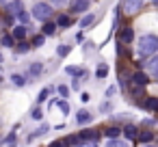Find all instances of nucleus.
<instances>
[{"instance_id": "f257e3e1", "label": "nucleus", "mask_w": 158, "mask_h": 147, "mask_svg": "<svg viewBox=\"0 0 158 147\" xmlns=\"http://www.w3.org/2000/svg\"><path fill=\"white\" fill-rule=\"evenodd\" d=\"M158 50V37L156 35H143L139 39V54L141 56H152Z\"/></svg>"}, {"instance_id": "f03ea898", "label": "nucleus", "mask_w": 158, "mask_h": 147, "mask_svg": "<svg viewBox=\"0 0 158 147\" xmlns=\"http://www.w3.org/2000/svg\"><path fill=\"white\" fill-rule=\"evenodd\" d=\"M52 15V5L50 2H35L33 7V18L39 20V22H48Z\"/></svg>"}, {"instance_id": "7ed1b4c3", "label": "nucleus", "mask_w": 158, "mask_h": 147, "mask_svg": "<svg viewBox=\"0 0 158 147\" xmlns=\"http://www.w3.org/2000/svg\"><path fill=\"white\" fill-rule=\"evenodd\" d=\"M143 7V0H123V11L128 15H134L136 11H141Z\"/></svg>"}, {"instance_id": "20e7f679", "label": "nucleus", "mask_w": 158, "mask_h": 147, "mask_svg": "<svg viewBox=\"0 0 158 147\" xmlns=\"http://www.w3.org/2000/svg\"><path fill=\"white\" fill-rule=\"evenodd\" d=\"M91 7V0H72V13H85Z\"/></svg>"}, {"instance_id": "39448f33", "label": "nucleus", "mask_w": 158, "mask_h": 147, "mask_svg": "<svg viewBox=\"0 0 158 147\" xmlns=\"http://www.w3.org/2000/svg\"><path fill=\"white\" fill-rule=\"evenodd\" d=\"M7 11L11 15H15V13L24 11V2H22V0H11V2H7Z\"/></svg>"}, {"instance_id": "423d86ee", "label": "nucleus", "mask_w": 158, "mask_h": 147, "mask_svg": "<svg viewBox=\"0 0 158 147\" xmlns=\"http://www.w3.org/2000/svg\"><path fill=\"white\" fill-rule=\"evenodd\" d=\"M132 82H134L136 87H145V84H149V76L143 74V71H136V74L132 76Z\"/></svg>"}, {"instance_id": "0eeeda50", "label": "nucleus", "mask_w": 158, "mask_h": 147, "mask_svg": "<svg viewBox=\"0 0 158 147\" xmlns=\"http://www.w3.org/2000/svg\"><path fill=\"white\" fill-rule=\"evenodd\" d=\"M91 119H93V115H91L89 110H85V108H82V110H78V115H76V121H78L80 125H85V123H89Z\"/></svg>"}, {"instance_id": "6e6552de", "label": "nucleus", "mask_w": 158, "mask_h": 147, "mask_svg": "<svg viewBox=\"0 0 158 147\" xmlns=\"http://www.w3.org/2000/svg\"><path fill=\"white\" fill-rule=\"evenodd\" d=\"M11 37H13V39H24V37H26V26H24V24H18V26L13 28Z\"/></svg>"}, {"instance_id": "1a4fd4ad", "label": "nucleus", "mask_w": 158, "mask_h": 147, "mask_svg": "<svg viewBox=\"0 0 158 147\" xmlns=\"http://www.w3.org/2000/svg\"><path fill=\"white\" fill-rule=\"evenodd\" d=\"M119 134H121V128H119V125H110V128L104 130V136H106V138H117Z\"/></svg>"}, {"instance_id": "9d476101", "label": "nucleus", "mask_w": 158, "mask_h": 147, "mask_svg": "<svg viewBox=\"0 0 158 147\" xmlns=\"http://www.w3.org/2000/svg\"><path fill=\"white\" fill-rule=\"evenodd\" d=\"M121 132H123V134H126V138H130V141H134V138H136V134H139L136 125H126V128H121Z\"/></svg>"}, {"instance_id": "9b49d317", "label": "nucleus", "mask_w": 158, "mask_h": 147, "mask_svg": "<svg viewBox=\"0 0 158 147\" xmlns=\"http://www.w3.org/2000/svg\"><path fill=\"white\" fill-rule=\"evenodd\" d=\"M136 138H139L143 145H145V143H152V141H154V132H149V130H145V132H139V134H136Z\"/></svg>"}, {"instance_id": "f8f14e48", "label": "nucleus", "mask_w": 158, "mask_h": 147, "mask_svg": "<svg viewBox=\"0 0 158 147\" xmlns=\"http://www.w3.org/2000/svg\"><path fill=\"white\" fill-rule=\"evenodd\" d=\"M132 39H134V33H132V28H130V26H123V31H121V41L130 43Z\"/></svg>"}, {"instance_id": "ddd939ff", "label": "nucleus", "mask_w": 158, "mask_h": 147, "mask_svg": "<svg viewBox=\"0 0 158 147\" xmlns=\"http://www.w3.org/2000/svg\"><path fill=\"white\" fill-rule=\"evenodd\" d=\"M28 50H31V43H26L24 39H20V43L15 46V52H18V54H26Z\"/></svg>"}, {"instance_id": "4468645a", "label": "nucleus", "mask_w": 158, "mask_h": 147, "mask_svg": "<svg viewBox=\"0 0 158 147\" xmlns=\"http://www.w3.org/2000/svg\"><path fill=\"white\" fill-rule=\"evenodd\" d=\"M54 24H56V26H61V28H65V26H69V24H72V20H69V15H59Z\"/></svg>"}, {"instance_id": "2eb2a0df", "label": "nucleus", "mask_w": 158, "mask_h": 147, "mask_svg": "<svg viewBox=\"0 0 158 147\" xmlns=\"http://www.w3.org/2000/svg\"><path fill=\"white\" fill-rule=\"evenodd\" d=\"M56 28H59V26H56L54 22H46V24H44V35H54Z\"/></svg>"}, {"instance_id": "dca6fc26", "label": "nucleus", "mask_w": 158, "mask_h": 147, "mask_svg": "<svg viewBox=\"0 0 158 147\" xmlns=\"http://www.w3.org/2000/svg\"><path fill=\"white\" fill-rule=\"evenodd\" d=\"M46 132H48V125H46V123H44V125H39V128H37V130H35V134H31V136H28V141H35V138H37V136H44V134H46Z\"/></svg>"}, {"instance_id": "f3484780", "label": "nucleus", "mask_w": 158, "mask_h": 147, "mask_svg": "<svg viewBox=\"0 0 158 147\" xmlns=\"http://www.w3.org/2000/svg\"><path fill=\"white\" fill-rule=\"evenodd\" d=\"M93 20H95V15H93V13L85 15V18L80 20V28H87V26H91V24H93Z\"/></svg>"}, {"instance_id": "a211bd4d", "label": "nucleus", "mask_w": 158, "mask_h": 147, "mask_svg": "<svg viewBox=\"0 0 158 147\" xmlns=\"http://www.w3.org/2000/svg\"><path fill=\"white\" fill-rule=\"evenodd\" d=\"M106 147H128V143H123L119 138H108L106 141Z\"/></svg>"}, {"instance_id": "6ab92c4d", "label": "nucleus", "mask_w": 158, "mask_h": 147, "mask_svg": "<svg viewBox=\"0 0 158 147\" xmlns=\"http://www.w3.org/2000/svg\"><path fill=\"white\" fill-rule=\"evenodd\" d=\"M11 80H13V84H15V87H24V84H26V78H24V76H20V74H13V76H11Z\"/></svg>"}, {"instance_id": "aec40b11", "label": "nucleus", "mask_w": 158, "mask_h": 147, "mask_svg": "<svg viewBox=\"0 0 158 147\" xmlns=\"http://www.w3.org/2000/svg\"><path fill=\"white\" fill-rule=\"evenodd\" d=\"M41 69H44V65H41V63H33L28 71H31V76H39V74H41Z\"/></svg>"}, {"instance_id": "412c9836", "label": "nucleus", "mask_w": 158, "mask_h": 147, "mask_svg": "<svg viewBox=\"0 0 158 147\" xmlns=\"http://www.w3.org/2000/svg\"><path fill=\"white\" fill-rule=\"evenodd\" d=\"M156 106H158V100L156 97H147L145 100V108L147 110H156Z\"/></svg>"}, {"instance_id": "4be33fe9", "label": "nucleus", "mask_w": 158, "mask_h": 147, "mask_svg": "<svg viewBox=\"0 0 158 147\" xmlns=\"http://www.w3.org/2000/svg\"><path fill=\"white\" fill-rule=\"evenodd\" d=\"M72 143H69V138H61V141H54V143H50L48 147H69Z\"/></svg>"}, {"instance_id": "5701e85b", "label": "nucleus", "mask_w": 158, "mask_h": 147, "mask_svg": "<svg viewBox=\"0 0 158 147\" xmlns=\"http://www.w3.org/2000/svg\"><path fill=\"white\" fill-rule=\"evenodd\" d=\"M48 95H50V89H48V87L41 89V93H39V97H37V104H44V102L48 100Z\"/></svg>"}, {"instance_id": "b1692460", "label": "nucleus", "mask_w": 158, "mask_h": 147, "mask_svg": "<svg viewBox=\"0 0 158 147\" xmlns=\"http://www.w3.org/2000/svg\"><path fill=\"white\" fill-rule=\"evenodd\" d=\"M147 67L152 69V74H156V71H158V61L154 59V54H152V59L147 61Z\"/></svg>"}, {"instance_id": "393cba45", "label": "nucleus", "mask_w": 158, "mask_h": 147, "mask_svg": "<svg viewBox=\"0 0 158 147\" xmlns=\"http://www.w3.org/2000/svg\"><path fill=\"white\" fill-rule=\"evenodd\" d=\"M67 74L69 76H85V69H80V67H67Z\"/></svg>"}, {"instance_id": "a878e982", "label": "nucleus", "mask_w": 158, "mask_h": 147, "mask_svg": "<svg viewBox=\"0 0 158 147\" xmlns=\"http://www.w3.org/2000/svg\"><path fill=\"white\" fill-rule=\"evenodd\" d=\"M95 76H98V78H106V76H108V67H106V65H100L98 71H95Z\"/></svg>"}, {"instance_id": "bb28decb", "label": "nucleus", "mask_w": 158, "mask_h": 147, "mask_svg": "<svg viewBox=\"0 0 158 147\" xmlns=\"http://www.w3.org/2000/svg\"><path fill=\"white\" fill-rule=\"evenodd\" d=\"M69 50H72V46H67V43L59 46V56H67V54H69Z\"/></svg>"}, {"instance_id": "cd10ccee", "label": "nucleus", "mask_w": 158, "mask_h": 147, "mask_svg": "<svg viewBox=\"0 0 158 147\" xmlns=\"http://www.w3.org/2000/svg\"><path fill=\"white\" fill-rule=\"evenodd\" d=\"M0 43L7 46V48H11V46H13V37H11V35H5L2 39H0Z\"/></svg>"}, {"instance_id": "c85d7f7f", "label": "nucleus", "mask_w": 158, "mask_h": 147, "mask_svg": "<svg viewBox=\"0 0 158 147\" xmlns=\"http://www.w3.org/2000/svg\"><path fill=\"white\" fill-rule=\"evenodd\" d=\"M44 41H46V35H39V37H35V39H33V46H35V48H41V46H44Z\"/></svg>"}, {"instance_id": "c756f323", "label": "nucleus", "mask_w": 158, "mask_h": 147, "mask_svg": "<svg viewBox=\"0 0 158 147\" xmlns=\"http://www.w3.org/2000/svg\"><path fill=\"white\" fill-rule=\"evenodd\" d=\"M31 117H33L35 121H39V119L44 117V112H41V108H33V112H31Z\"/></svg>"}, {"instance_id": "7c9ffc66", "label": "nucleus", "mask_w": 158, "mask_h": 147, "mask_svg": "<svg viewBox=\"0 0 158 147\" xmlns=\"http://www.w3.org/2000/svg\"><path fill=\"white\" fill-rule=\"evenodd\" d=\"M13 141H15V132H11V134H9V136H7L5 141H0V143H9L11 147H15V145H13Z\"/></svg>"}, {"instance_id": "2f4dec72", "label": "nucleus", "mask_w": 158, "mask_h": 147, "mask_svg": "<svg viewBox=\"0 0 158 147\" xmlns=\"http://www.w3.org/2000/svg\"><path fill=\"white\" fill-rule=\"evenodd\" d=\"M15 15H18V20H20L22 24H26V22H28V15H26L24 11H20V13H15Z\"/></svg>"}, {"instance_id": "473e14b6", "label": "nucleus", "mask_w": 158, "mask_h": 147, "mask_svg": "<svg viewBox=\"0 0 158 147\" xmlns=\"http://www.w3.org/2000/svg\"><path fill=\"white\" fill-rule=\"evenodd\" d=\"M59 108H61V110H63L65 115L69 112V104H67V102H59Z\"/></svg>"}, {"instance_id": "72a5a7b5", "label": "nucleus", "mask_w": 158, "mask_h": 147, "mask_svg": "<svg viewBox=\"0 0 158 147\" xmlns=\"http://www.w3.org/2000/svg\"><path fill=\"white\" fill-rule=\"evenodd\" d=\"M78 147H98V143L95 141H87V143H80Z\"/></svg>"}, {"instance_id": "f704fd0d", "label": "nucleus", "mask_w": 158, "mask_h": 147, "mask_svg": "<svg viewBox=\"0 0 158 147\" xmlns=\"http://www.w3.org/2000/svg\"><path fill=\"white\" fill-rule=\"evenodd\" d=\"M59 93H61L63 97H67V95H69V89H67V87H59Z\"/></svg>"}, {"instance_id": "c9c22d12", "label": "nucleus", "mask_w": 158, "mask_h": 147, "mask_svg": "<svg viewBox=\"0 0 158 147\" xmlns=\"http://www.w3.org/2000/svg\"><path fill=\"white\" fill-rule=\"evenodd\" d=\"M80 100H82V102H89V100H91V95H89V93H82V95H80Z\"/></svg>"}, {"instance_id": "e433bc0d", "label": "nucleus", "mask_w": 158, "mask_h": 147, "mask_svg": "<svg viewBox=\"0 0 158 147\" xmlns=\"http://www.w3.org/2000/svg\"><path fill=\"white\" fill-rule=\"evenodd\" d=\"M50 2H52V5H65L67 0H50Z\"/></svg>"}, {"instance_id": "4c0bfd02", "label": "nucleus", "mask_w": 158, "mask_h": 147, "mask_svg": "<svg viewBox=\"0 0 158 147\" xmlns=\"http://www.w3.org/2000/svg\"><path fill=\"white\" fill-rule=\"evenodd\" d=\"M141 147H154V145H152V143H145V145H141Z\"/></svg>"}, {"instance_id": "58836bf2", "label": "nucleus", "mask_w": 158, "mask_h": 147, "mask_svg": "<svg viewBox=\"0 0 158 147\" xmlns=\"http://www.w3.org/2000/svg\"><path fill=\"white\" fill-rule=\"evenodd\" d=\"M0 63H2V54H0Z\"/></svg>"}, {"instance_id": "ea45409f", "label": "nucleus", "mask_w": 158, "mask_h": 147, "mask_svg": "<svg viewBox=\"0 0 158 147\" xmlns=\"http://www.w3.org/2000/svg\"><path fill=\"white\" fill-rule=\"evenodd\" d=\"M0 82H2V78H0Z\"/></svg>"}]
</instances>
